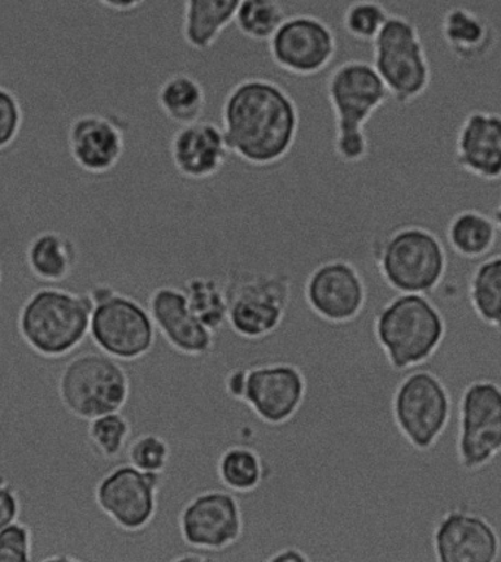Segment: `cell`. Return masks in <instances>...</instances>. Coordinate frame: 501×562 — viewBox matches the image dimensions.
Masks as SVG:
<instances>
[{"mask_svg": "<svg viewBox=\"0 0 501 562\" xmlns=\"http://www.w3.org/2000/svg\"><path fill=\"white\" fill-rule=\"evenodd\" d=\"M221 130L230 154L242 162L273 167L294 149L299 133L298 104L278 82L246 78L226 94Z\"/></svg>", "mask_w": 501, "mask_h": 562, "instance_id": "6da1fadb", "label": "cell"}, {"mask_svg": "<svg viewBox=\"0 0 501 562\" xmlns=\"http://www.w3.org/2000/svg\"><path fill=\"white\" fill-rule=\"evenodd\" d=\"M327 99L334 113L333 150L343 164L363 162L369 139L365 125L390 99L373 64L351 59L333 69L326 82Z\"/></svg>", "mask_w": 501, "mask_h": 562, "instance_id": "7a4b0ae2", "label": "cell"}, {"mask_svg": "<svg viewBox=\"0 0 501 562\" xmlns=\"http://www.w3.org/2000/svg\"><path fill=\"white\" fill-rule=\"evenodd\" d=\"M93 306L90 293L42 286L21 307V337L34 352L47 359L71 355L90 334Z\"/></svg>", "mask_w": 501, "mask_h": 562, "instance_id": "3957f363", "label": "cell"}, {"mask_svg": "<svg viewBox=\"0 0 501 562\" xmlns=\"http://www.w3.org/2000/svg\"><path fill=\"white\" fill-rule=\"evenodd\" d=\"M374 335L396 372L424 364L442 347L446 322L426 295L399 294L378 311Z\"/></svg>", "mask_w": 501, "mask_h": 562, "instance_id": "277c9868", "label": "cell"}, {"mask_svg": "<svg viewBox=\"0 0 501 562\" xmlns=\"http://www.w3.org/2000/svg\"><path fill=\"white\" fill-rule=\"evenodd\" d=\"M374 259L386 284L399 294L433 293L447 269L446 250L437 235L415 225L391 231L374 248Z\"/></svg>", "mask_w": 501, "mask_h": 562, "instance_id": "5b68a950", "label": "cell"}, {"mask_svg": "<svg viewBox=\"0 0 501 562\" xmlns=\"http://www.w3.org/2000/svg\"><path fill=\"white\" fill-rule=\"evenodd\" d=\"M89 293L94 304L89 335L100 351L134 361L152 350L157 329L147 307L106 284L94 285Z\"/></svg>", "mask_w": 501, "mask_h": 562, "instance_id": "8992f818", "label": "cell"}, {"mask_svg": "<svg viewBox=\"0 0 501 562\" xmlns=\"http://www.w3.org/2000/svg\"><path fill=\"white\" fill-rule=\"evenodd\" d=\"M59 398L65 408L82 420L121 412L128 403L130 383L119 360L104 352H82L60 373Z\"/></svg>", "mask_w": 501, "mask_h": 562, "instance_id": "52a82bcc", "label": "cell"}, {"mask_svg": "<svg viewBox=\"0 0 501 562\" xmlns=\"http://www.w3.org/2000/svg\"><path fill=\"white\" fill-rule=\"evenodd\" d=\"M373 67L399 106L422 98L433 77L421 34L402 15H390L373 42Z\"/></svg>", "mask_w": 501, "mask_h": 562, "instance_id": "ba28073f", "label": "cell"}, {"mask_svg": "<svg viewBox=\"0 0 501 562\" xmlns=\"http://www.w3.org/2000/svg\"><path fill=\"white\" fill-rule=\"evenodd\" d=\"M224 286L228 325L238 337L257 341L281 328L292 295L286 274L238 270L229 273Z\"/></svg>", "mask_w": 501, "mask_h": 562, "instance_id": "9c48e42d", "label": "cell"}, {"mask_svg": "<svg viewBox=\"0 0 501 562\" xmlns=\"http://www.w3.org/2000/svg\"><path fill=\"white\" fill-rule=\"evenodd\" d=\"M391 412L396 428L409 446L429 451L442 438L451 420V395L437 374L417 370L396 387Z\"/></svg>", "mask_w": 501, "mask_h": 562, "instance_id": "30bf717a", "label": "cell"}, {"mask_svg": "<svg viewBox=\"0 0 501 562\" xmlns=\"http://www.w3.org/2000/svg\"><path fill=\"white\" fill-rule=\"evenodd\" d=\"M500 452L501 386L491 381L472 382L460 396L457 461L466 472H477Z\"/></svg>", "mask_w": 501, "mask_h": 562, "instance_id": "8fae6325", "label": "cell"}, {"mask_svg": "<svg viewBox=\"0 0 501 562\" xmlns=\"http://www.w3.org/2000/svg\"><path fill=\"white\" fill-rule=\"evenodd\" d=\"M160 486L159 473L141 472L129 463L117 465L100 479L95 504L119 529L135 533L155 520Z\"/></svg>", "mask_w": 501, "mask_h": 562, "instance_id": "7c38bea8", "label": "cell"}, {"mask_svg": "<svg viewBox=\"0 0 501 562\" xmlns=\"http://www.w3.org/2000/svg\"><path fill=\"white\" fill-rule=\"evenodd\" d=\"M273 63L291 76L312 77L333 63L338 38L330 25L318 16H286L269 41Z\"/></svg>", "mask_w": 501, "mask_h": 562, "instance_id": "4fadbf2b", "label": "cell"}, {"mask_svg": "<svg viewBox=\"0 0 501 562\" xmlns=\"http://www.w3.org/2000/svg\"><path fill=\"white\" fill-rule=\"evenodd\" d=\"M182 540L198 551H224L241 539L243 517L234 492L206 491L184 505L178 518Z\"/></svg>", "mask_w": 501, "mask_h": 562, "instance_id": "5bb4252c", "label": "cell"}, {"mask_svg": "<svg viewBox=\"0 0 501 562\" xmlns=\"http://www.w3.org/2000/svg\"><path fill=\"white\" fill-rule=\"evenodd\" d=\"M305 302L320 319L350 324L367 304V285L351 261L337 259L318 265L305 281Z\"/></svg>", "mask_w": 501, "mask_h": 562, "instance_id": "9a60e30c", "label": "cell"}, {"mask_svg": "<svg viewBox=\"0 0 501 562\" xmlns=\"http://www.w3.org/2000/svg\"><path fill=\"white\" fill-rule=\"evenodd\" d=\"M307 395V379L298 366L274 363L247 369L241 403L270 426L287 424Z\"/></svg>", "mask_w": 501, "mask_h": 562, "instance_id": "2e32d148", "label": "cell"}, {"mask_svg": "<svg viewBox=\"0 0 501 562\" xmlns=\"http://www.w3.org/2000/svg\"><path fill=\"white\" fill-rule=\"evenodd\" d=\"M125 131V121L115 113L82 112L68 126L69 155L82 171L106 176L124 159Z\"/></svg>", "mask_w": 501, "mask_h": 562, "instance_id": "e0dca14e", "label": "cell"}, {"mask_svg": "<svg viewBox=\"0 0 501 562\" xmlns=\"http://www.w3.org/2000/svg\"><path fill=\"white\" fill-rule=\"evenodd\" d=\"M433 547L440 562H494L501 551L491 522L466 509H451L440 518Z\"/></svg>", "mask_w": 501, "mask_h": 562, "instance_id": "ac0fdd59", "label": "cell"}, {"mask_svg": "<svg viewBox=\"0 0 501 562\" xmlns=\"http://www.w3.org/2000/svg\"><path fill=\"white\" fill-rule=\"evenodd\" d=\"M148 312L164 341L180 355L204 357L215 348V335L191 312L184 290L163 285L148 297Z\"/></svg>", "mask_w": 501, "mask_h": 562, "instance_id": "d6986e66", "label": "cell"}, {"mask_svg": "<svg viewBox=\"0 0 501 562\" xmlns=\"http://www.w3.org/2000/svg\"><path fill=\"white\" fill-rule=\"evenodd\" d=\"M169 154L182 177L204 181L224 169L230 151L221 126L200 120L173 134Z\"/></svg>", "mask_w": 501, "mask_h": 562, "instance_id": "ffe728a7", "label": "cell"}, {"mask_svg": "<svg viewBox=\"0 0 501 562\" xmlns=\"http://www.w3.org/2000/svg\"><path fill=\"white\" fill-rule=\"evenodd\" d=\"M457 167L483 181L501 180V113L472 111L456 135Z\"/></svg>", "mask_w": 501, "mask_h": 562, "instance_id": "44dd1931", "label": "cell"}, {"mask_svg": "<svg viewBox=\"0 0 501 562\" xmlns=\"http://www.w3.org/2000/svg\"><path fill=\"white\" fill-rule=\"evenodd\" d=\"M29 272L43 284H60L76 272L80 252L76 239L59 229L34 235L24 251Z\"/></svg>", "mask_w": 501, "mask_h": 562, "instance_id": "7402d4cb", "label": "cell"}, {"mask_svg": "<svg viewBox=\"0 0 501 562\" xmlns=\"http://www.w3.org/2000/svg\"><path fill=\"white\" fill-rule=\"evenodd\" d=\"M442 37L448 50L462 63H479L494 49V25L477 12L455 7L443 15Z\"/></svg>", "mask_w": 501, "mask_h": 562, "instance_id": "603a6c76", "label": "cell"}, {"mask_svg": "<svg viewBox=\"0 0 501 562\" xmlns=\"http://www.w3.org/2000/svg\"><path fill=\"white\" fill-rule=\"evenodd\" d=\"M242 0H185L182 37L191 49H212L235 23Z\"/></svg>", "mask_w": 501, "mask_h": 562, "instance_id": "cb8c5ba5", "label": "cell"}, {"mask_svg": "<svg viewBox=\"0 0 501 562\" xmlns=\"http://www.w3.org/2000/svg\"><path fill=\"white\" fill-rule=\"evenodd\" d=\"M157 103L169 121L181 126L189 125L202 120L206 111V91L197 78L177 72L160 86Z\"/></svg>", "mask_w": 501, "mask_h": 562, "instance_id": "d4e9b609", "label": "cell"}, {"mask_svg": "<svg viewBox=\"0 0 501 562\" xmlns=\"http://www.w3.org/2000/svg\"><path fill=\"white\" fill-rule=\"evenodd\" d=\"M499 229L487 213L466 209L457 212L448 222V246L457 256L468 260L481 259L494 247Z\"/></svg>", "mask_w": 501, "mask_h": 562, "instance_id": "484cf974", "label": "cell"}, {"mask_svg": "<svg viewBox=\"0 0 501 562\" xmlns=\"http://www.w3.org/2000/svg\"><path fill=\"white\" fill-rule=\"evenodd\" d=\"M469 302L483 324L501 330V255L483 260L474 270Z\"/></svg>", "mask_w": 501, "mask_h": 562, "instance_id": "4316f807", "label": "cell"}, {"mask_svg": "<svg viewBox=\"0 0 501 562\" xmlns=\"http://www.w3.org/2000/svg\"><path fill=\"white\" fill-rule=\"evenodd\" d=\"M264 472L263 459L248 447H230L217 461L220 482L234 494L254 492L264 482Z\"/></svg>", "mask_w": 501, "mask_h": 562, "instance_id": "83f0119b", "label": "cell"}, {"mask_svg": "<svg viewBox=\"0 0 501 562\" xmlns=\"http://www.w3.org/2000/svg\"><path fill=\"white\" fill-rule=\"evenodd\" d=\"M182 290L191 312L213 334L219 333L228 324V299L225 286L219 281L195 277L189 279Z\"/></svg>", "mask_w": 501, "mask_h": 562, "instance_id": "f1b7e54d", "label": "cell"}, {"mask_svg": "<svg viewBox=\"0 0 501 562\" xmlns=\"http://www.w3.org/2000/svg\"><path fill=\"white\" fill-rule=\"evenodd\" d=\"M285 20L281 0H242L235 25L250 41L269 42Z\"/></svg>", "mask_w": 501, "mask_h": 562, "instance_id": "f546056e", "label": "cell"}, {"mask_svg": "<svg viewBox=\"0 0 501 562\" xmlns=\"http://www.w3.org/2000/svg\"><path fill=\"white\" fill-rule=\"evenodd\" d=\"M91 446L104 460H115L124 452L130 437V424L121 412L91 418L87 430Z\"/></svg>", "mask_w": 501, "mask_h": 562, "instance_id": "4dcf8cb0", "label": "cell"}, {"mask_svg": "<svg viewBox=\"0 0 501 562\" xmlns=\"http://www.w3.org/2000/svg\"><path fill=\"white\" fill-rule=\"evenodd\" d=\"M389 19V11L378 0H355L346 8L342 25L354 41L373 43Z\"/></svg>", "mask_w": 501, "mask_h": 562, "instance_id": "1f68e13d", "label": "cell"}, {"mask_svg": "<svg viewBox=\"0 0 501 562\" xmlns=\"http://www.w3.org/2000/svg\"><path fill=\"white\" fill-rule=\"evenodd\" d=\"M171 461V447L156 434H143L128 447V463L147 473H163Z\"/></svg>", "mask_w": 501, "mask_h": 562, "instance_id": "d6a6232c", "label": "cell"}, {"mask_svg": "<svg viewBox=\"0 0 501 562\" xmlns=\"http://www.w3.org/2000/svg\"><path fill=\"white\" fill-rule=\"evenodd\" d=\"M24 124L23 104L11 87L0 85V150L19 137Z\"/></svg>", "mask_w": 501, "mask_h": 562, "instance_id": "836d02e7", "label": "cell"}, {"mask_svg": "<svg viewBox=\"0 0 501 562\" xmlns=\"http://www.w3.org/2000/svg\"><path fill=\"white\" fill-rule=\"evenodd\" d=\"M33 536L27 525L16 520L0 530V562L32 561Z\"/></svg>", "mask_w": 501, "mask_h": 562, "instance_id": "e575fe53", "label": "cell"}, {"mask_svg": "<svg viewBox=\"0 0 501 562\" xmlns=\"http://www.w3.org/2000/svg\"><path fill=\"white\" fill-rule=\"evenodd\" d=\"M20 512L19 492L5 476L0 474V530L19 520Z\"/></svg>", "mask_w": 501, "mask_h": 562, "instance_id": "d590c367", "label": "cell"}, {"mask_svg": "<svg viewBox=\"0 0 501 562\" xmlns=\"http://www.w3.org/2000/svg\"><path fill=\"white\" fill-rule=\"evenodd\" d=\"M247 369L230 370L225 378V390L228 392L230 398L241 401L243 395V387H246Z\"/></svg>", "mask_w": 501, "mask_h": 562, "instance_id": "8d00e7d4", "label": "cell"}, {"mask_svg": "<svg viewBox=\"0 0 501 562\" xmlns=\"http://www.w3.org/2000/svg\"><path fill=\"white\" fill-rule=\"evenodd\" d=\"M95 2L109 11L116 12V14H128V12L143 7L147 0H95Z\"/></svg>", "mask_w": 501, "mask_h": 562, "instance_id": "74e56055", "label": "cell"}, {"mask_svg": "<svg viewBox=\"0 0 501 562\" xmlns=\"http://www.w3.org/2000/svg\"><path fill=\"white\" fill-rule=\"evenodd\" d=\"M308 560L309 558L300 549L294 547L282 549L269 558V561L272 562H305Z\"/></svg>", "mask_w": 501, "mask_h": 562, "instance_id": "f35d334b", "label": "cell"}, {"mask_svg": "<svg viewBox=\"0 0 501 562\" xmlns=\"http://www.w3.org/2000/svg\"><path fill=\"white\" fill-rule=\"evenodd\" d=\"M492 221H494L497 229L501 233V200L499 206H497L494 213H492Z\"/></svg>", "mask_w": 501, "mask_h": 562, "instance_id": "ab89813d", "label": "cell"}, {"mask_svg": "<svg viewBox=\"0 0 501 562\" xmlns=\"http://www.w3.org/2000/svg\"><path fill=\"white\" fill-rule=\"evenodd\" d=\"M189 557L175 558V561H207L206 557H195V553H186Z\"/></svg>", "mask_w": 501, "mask_h": 562, "instance_id": "60d3db41", "label": "cell"}, {"mask_svg": "<svg viewBox=\"0 0 501 562\" xmlns=\"http://www.w3.org/2000/svg\"><path fill=\"white\" fill-rule=\"evenodd\" d=\"M2 282H3V270H2V265H0V286H2Z\"/></svg>", "mask_w": 501, "mask_h": 562, "instance_id": "b9f144b4", "label": "cell"}]
</instances>
